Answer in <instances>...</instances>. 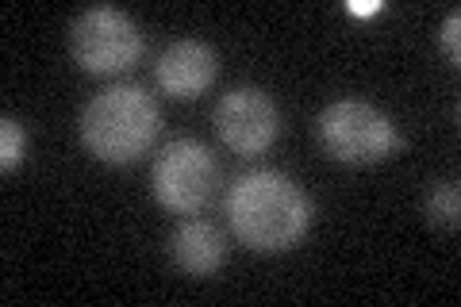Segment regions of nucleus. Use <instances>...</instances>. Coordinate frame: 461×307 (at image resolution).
Wrapping results in <instances>:
<instances>
[{
	"mask_svg": "<svg viewBox=\"0 0 461 307\" xmlns=\"http://www.w3.org/2000/svg\"><path fill=\"white\" fill-rule=\"evenodd\" d=\"M227 223L247 250L254 254H285L308 235L312 200L288 173L281 169H247L227 188Z\"/></svg>",
	"mask_w": 461,
	"mask_h": 307,
	"instance_id": "nucleus-1",
	"label": "nucleus"
},
{
	"mask_svg": "<svg viewBox=\"0 0 461 307\" xmlns=\"http://www.w3.org/2000/svg\"><path fill=\"white\" fill-rule=\"evenodd\" d=\"M162 131V108L142 85H108L81 108V146L104 166H131Z\"/></svg>",
	"mask_w": 461,
	"mask_h": 307,
	"instance_id": "nucleus-2",
	"label": "nucleus"
},
{
	"mask_svg": "<svg viewBox=\"0 0 461 307\" xmlns=\"http://www.w3.org/2000/svg\"><path fill=\"white\" fill-rule=\"evenodd\" d=\"M315 135L330 162L339 166H377L400 154L403 135L384 108L357 96L330 100L315 120Z\"/></svg>",
	"mask_w": 461,
	"mask_h": 307,
	"instance_id": "nucleus-3",
	"label": "nucleus"
},
{
	"mask_svg": "<svg viewBox=\"0 0 461 307\" xmlns=\"http://www.w3.org/2000/svg\"><path fill=\"white\" fill-rule=\"evenodd\" d=\"M142 50H147V35L139 20L115 5H93L69 23V58L93 77L131 69Z\"/></svg>",
	"mask_w": 461,
	"mask_h": 307,
	"instance_id": "nucleus-4",
	"label": "nucleus"
},
{
	"mask_svg": "<svg viewBox=\"0 0 461 307\" xmlns=\"http://www.w3.org/2000/svg\"><path fill=\"white\" fill-rule=\"evenodd\" d=\"M215 185H220V158L193 135L166 142L150 166L154 200L173 215L204 212L215 196Z\"/></svg>",
	"mask_w": 461,
	"mask_h": 307,
	"instance_id": "nucleus-5",
	"label": "nucleus"
},
{
	"mask_svg": "<svg viewBox=\"0 0 461 307\" xmlns=\"http://www.w3.org/2000/svg\"><path fill=\"white\" fill-rule=\"evenodd\" d=\"M212 123H215V135H220V142L230 154L258 158L277 142L281 112L266 89H258V85H239V89L220 96V104L212 112Z\"/></svg>",
	"mask_w": 461,
	"mask_h": 307,
	"instance_id": "nucleus-6",
	"label": "nucleus"
},
{
	"mask_svg": "<svg viewBox=\"0 0 461 307\" xmlns=\"http://www.w3.org/2000/svg\"><path fill=\"white\" fill-rule=\"evenodd\" d=\"M215 73H220V54L204 39H177L158 54L154 81L158 89L173 100H193L212 89Z\"/></svg>",
	"mask_w": 461,
	"mask_h": 307,
	"instance_id": "nucleus-7",
	"label": "nucleus"
},
{
	"mask_svg": "<svg viewBox=\"0 0 461 307\" xmlns=\"http://www.w3.org/2000/svg\"><path fill=\"white\" fill-rule=\"evenodd\" d=\"M169 254H173V266L189 276H212L223 269L227 261V242L220 235V227L212 219H200V215H185L177 230L169 239Z\"/></svg>",
	"mask_w": 461,
	"mask_h": 307,
	"instance_id": "nucleus-8",
	"label": "nucleus"
},
{
	"mask_svg": "<svg viewBox=\"0 0 461 307\" xmlns=\"http://www.w3.org/2000/svg\"><path fill=\"white\" fill-rule=\"evenodd\" d=\"M423 215L430 219L435 227L442 230H454L457 227V215H461V193L454 181H435L427 188V200H423Z\"/></svg>",
	"mask_w": 461,
	"mask_h": 307,
	"instance_id": "nucleus-9",
	"label": "nucleus"
},
{
	"mask_svg": "<svg viewBox=\"0 0 461 307\" xmlns=\"http://www.w3.org/2000/svg\"><path fill=\"white\" fill-rule=\"evenodd\" d=\"M23 158H27V131L20 120L5 115V120H0V169L16 173L23 166Z\"/></svg>",
	"mask_w": 461,
	"mask_h": 307,
	"instance_id": "nucleus-10",
	"label": "nucleus"
},
{
	"mask_svg": "<svg viewBox=\"0 0 461 307\" xmlns=\"http://www.w3.org/2000/svg\"><path fill=\"white\" fill-rule=\"evenodd\" d=\"M438 42H442V50H446V58L457 66V58H461V8H450V16L442 20V35H438Z\"/></svg>",
	"mask_w": 461,
	"mask_h": 307,
	"instance_id": "nucleus-11",
	"label": "nucleus"
}]
</instances>
